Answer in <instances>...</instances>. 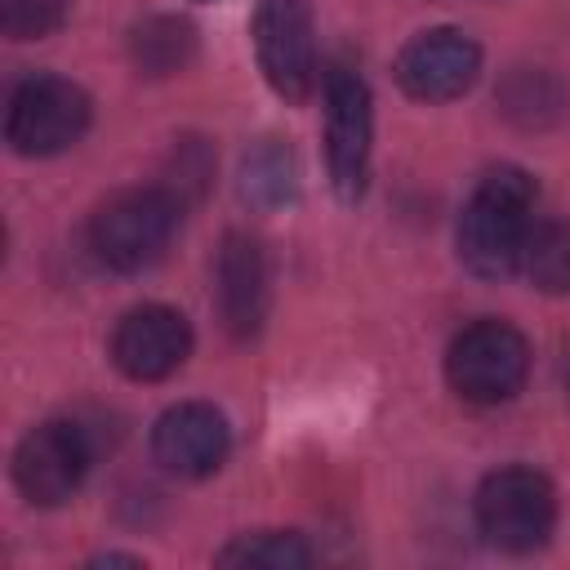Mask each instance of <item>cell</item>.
<instances>
[{
	"mask_svg": "<svg viewBox=\"0 0 570 570\" xmlns=\"http://www.w3.org/2000/svg\"><path fill=\"white\" fill-rule=\"evenodd\" d=\"M196 58V27L178 13H147L129 31V62L147 80H165Z\"/></svg>",
	"mask_w": 570,
	"mask_h": 570,
	"instance_id": "4fadbf2b",
	"label": "cell"
},
{
	"mask_svg": "<svg viewBox=\"0 0 570 570\" xmlns=\"http://www.w3.org/2000/svg\"><path fill=\"white\" fill-rule=\"evenodd\" d=\"M481 76V45L454 27L419 31L396 58V85L419 102H450Z\"/></svg>",
	"mask_w": 570,
	"mask_h": 570,
	"instance_id": "9c48e42d",
	"label": "cell"
},
{
	"mask_svg": "<svg viewBox=\"0 0 570 570\" xmlns=\"http://www.w3.org/2000/svg\"><path fill=\"white\" fill-rule=\"evenodd\" d=\"M227 450H232V428L223 410L205 401L169 405L151 428V459L183 481H200L218 472L227 463Z\"/></svg>",
	"mask_w": 570,
	"mask_h": 570,
	"instance_id": "8fae6325",
	"label": "cell"
},
{
	"mask_svg": "<svg viewBox=\"0 0 570 570\" xmlns=\"http://www.w3.org/2000/svg\"><path fill=\"white\" fill-rule=\"evenodd\" d=\"M209 178H214V156H209V147H205L200 138H183V142L174 147L169 183H160V187H169V191L187 205V200H196V196L205 191Z\"/></svg>",
	"mask_w": 570,
	"mask_h": 570,
	"instance_id": "d6986e66",
	"label": "cell"
},
{
	"mask_svg": "<svg viewBox=\"0 0 570 570\" xmlns=\"http://www.w3.org/2000/svg\"><path fill=\"white\" fill-rule=\"evenodd\" d=\"M316 552L303 534L294 530H254V534H236L223 552H218V566H232V570H303L312 566Z\"/></svg>",
	"mask_w": 570,
	"mask_h": 570,
	"instance_id": "5bb4252c",
	"label": "cell"
},
{
	"mask_svg": "<svg viewBox=\"0 0 570 570\" xmlns=\"http://www.w3.org/2000/svg\"><path fill=\"white\" fill-rule=\"evenodd\" d=\"M298 187V169H294V156L281 147V142H263L245 156L240 165V191L245 200L254 205H285Z\"/></svg>",
	"mask_w": 570,
	"mask_h": 570,
	"instance_id": "2e32d148",
	"label": "cell"
},
{
	"mask_svg": "<svg viewBox=\"0 0 570 570\" xmlns=\"http://www.w3.org/2000/svg\"><path fill=\"white\" fill-rule=\"evenodd\" d=\"M191 356V325L165 303H142L111 330V361L134 383H160Z\"/></svg>",
	"mask_w": 570,
	"mask_h": 570,
	"instance_id": "30bf717a",
	"label": "cell"
},
{
	"mask_svg": "<svg viewBox=\"0 0 570 570\" xmlns=\"http://www.w3.org/2000/svg\"><path fill=\"white\" fill-rule=\"evenodd\" d=\"M521 272L543 294H570V218L534 223L521 254Z\"/></svg>",
	"mask_w": 570,
	"mask_h": 570,
	"instance_id": "9a60e30c",
	"label": "cell"
},
{
	"mask_svg": "<svg viewBox=\"0 0 570 570\" xmlns=\"http://www.w3.org/2000/svg\"><path fill=\"white\" fill-rule=\"evenodd\" d=\"M561 374H566V396H570V343H566V361H561Z\"/></svg>",
	"mask_w": 570,
	"mask_h": 570,
	"instance_id": "ffe728a7",
	"label": "cell"
},
{
	"mask_svg": "<svg viewBox=\"0 0 570 570\" xmlns=\"http://www.w3.org/2000/svg\"><path fill=\"white\" fill-rule=\"evenodd\" d=\"M534 178L517 165L490 169L459 218V258L481 281H503L521 272L525 240L534 232Z\"/></svg>",
	"mask_w": 570,
	"mask_h": 570,
	"instance_id": "6da1fadb",
	"label": "cell"
},
{
	"mask_svg": "<svg viewBox=\"0 0 570 570\" xmlns=\"http://www.w3.org/2000/svg\"><path fill=\"white\" fill-rule=\"evenodd\" d=\"M503 111L521 125H543L561 111V89L543 71H517L503 85Z\"/></svg>",
	"mask_w": 570,
	"mask_h": 570,
	"instance_id": "e0dca14e",
	"label": "cell"
},
{
	"mask_svg": "<svg viewBox=\"0 0 570 570\" xmlns=\"http://www.w3.org/2000/svg\"><path fill=\"white\" fill-rule=\"evenodd\" d=\"M472 512H476V530L485 534V543L521 557L552 539L557 490L543 472H534L525 463H508V468H494L476 485Z\"/></svg>",
	"mask_w": 570,
	"mask_h": 570,
	"instance_id": "3957f363",
	"label": "cell"
},
{
	"mask_svg": "<svg viewBox=\"0 0 570 570\" xmlns=\"http://www.w3.org/2000/svg\"><path fill=\"white\" fill-rule=\"evenodd\" d=\"M178 218H183V200L169 187H160V183L125 187L94 209L89 249L102 267H111L120 276H138L165 258V249L178 232Z\"/></svg>",
	"mask_w": 570,
	"mask_h": 570,
	"instance_id": "7a4b0ae2",
	"label": "cell"
},
{
	"mask_svg": "<svg viewBox=\"0 0 570 570\" xmlns=\"http://www.w3.org/2000/svg\"><path fill=\"white\" fill-rule=\"evenodd\" d=\"M370 142H374V98L365 76L352 62L325 71V160L338 200H361L370 183Z\"/></svg>",
	"mask_w": 570,
	"mask_h": 570,
	"instance_id": "8992f818",
	"label": "cell"
},
{
	"mask_svg": "<svg viewBox=\"0 0 570 570\" xmlns=\"http://www.w3.org/2000/svg\"><path fill=\"white\" fill-rule=\"evenodd\" d=\"M94 463V436L76 419H49L31 428L13 450V485L36 508L67 503Z\"/></svg>",
	"mask_w": 570,
	"mask_h": 570,
	"instance_id": "52a82bcc",
	"label": "cell"
},
{
	"mask_svg": "<svg viewBox=\"0 0 570 570\" xmlns=\"http://www.w3.org/2000/svg\"><path fill=\"white\" fill-rule=\"evenodd\" d=\"M254 49L267 85L285 102H303L316 89V40L312 0H258L254 4Z\"/></svg>",
	"mask_w": 570,
	"mask_h": 570,
	"instance_id": "ba28073f",
	"label": "cell"
},
{
	"mask_svg": "<svg viewBox=\"0 0 570 570\" xmlns=\"http://www.w3.org/2000/svg\"><path fill=\"white\" fill-rule=\"evenodd\" d=\"M67 18V0H0V27L9 40H40L58 31Z\"/></svg>",
	"mask_w": 570,
	"mask_h": 570,
	"instance_id": "ac0fdd59",
	"label": "cell"
},
{
	"mask_svg": "<svg viewBox=\"0 0 570 570\" xmlns=\"http://www.w3.org/2000/svg\"><path fill=\"white\" fill-rule=\"evenodd\" d=\"M214 303H218V321L232 338H254L267 321L272 307V272H267V254L258 245V236L249 232H227L223 249H218V267H214Z\"/></svg>",
	"mask_w": 570,
	"mask_h": 570,
	"instance_id": "7c38bea8",
	"label": "cell"
},
{
	"mask_svg": "<svg viewBox=\"0 0 570 570\" xmlns=\"http://www.w3.org/2000/svg\"><path fill=\"white\" fill-rule=\"evenodd\" d=\"M530 370V347L508 321H472L454 334L445 352V379L468 405H503L521 392Z\"/></svg>",
	"mask_w": 570,
	"mask_h": 570,
	"instance_id": "277c9868",
	"label": "cell"
},
{
	"mask_svg": "<svg viewBox=\"0 0 570 570\" xmlns=\"http://www.w3.org/2000/svg\"><path fill=\"white\" fill-rule=\"evenodd\" d=\"M89 94L62 76H27L4 111V138L18 156H58L89 129Z\"/></svg>",
	"mask_w": 570,
	"mask_h": 570,
	"instance_id": "5b68a950",
	"label": "cell"
}]
</instances>
